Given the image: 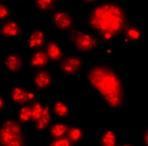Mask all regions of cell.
Wrapping results in <instances>:
<instances>
[{
	"label": "cell",
	"mask_w": 148,
	"mask_h": 146,
	"mask_svg": "<svg viewBox=\"0 0 148 146\" xmlns=\"http://www.w3.org/2000/svg\"><path fill=\"white\" fill-rule=\"evenodd\" d=\"M89 25L105 39H110L125 28V15L121 7L105 3L95 7L90 14Z\"/></svg>",
	"instance_id": "6da1fadb"
},
{
	"label": "cell",
	"mask_w": 148,
	"mask_h": 146,
	"mask_svg": "<svg viewBox=\"0 0 148 146\" xmlns=\"http://www.w3.org/2000/svg\"><path fill=\"white\" fill-rule=\"evenodd\" d=\"M88 78L109 105L117 107L121 105L123 87L121 81L113 71L103 67H94L89 72Z\"/></svg>",
	"instance_id": "7a4b0ae2"
},
{
	"label": "cell",
	"mask_w": 148,
	"mask_h": 146,
	"mask_svg": "<svg viewBox=\"0 0 148 146\" xmlns=\"http://www.w3.org/2000/svg\"><path fill=\"white\" fill-rule=\"evenodd\" d=\"M0 145L4 146H20L24 145L22 130L18 123L8 120L0 128Z\"/></svg>",
	"instance_id": "3957f363"
},
{
	"label": "cell",
	"mask_w": 148,
	"mask_h": 146,
	"mask_svg": "<svg viewBox=\"0 0 148 146\" xmlns=\"http://www.w3.org/2000/svg\"><path fill=\"white\" fill-rule=\"evenodd\" d=\"M71 39L75 42L77 48L82 51L91 50L96 47L97 44L95 38L77 31H73L71 33Z\"/></svg>",
	"instance_id": "277c9868"
},
{
	"label": "cell",
	"mask_w": 148,
	"mask_h": 146,
	"mask_svg": "<svg viewBox=\"0 0 148 146\" xmlns=\"http://www.w3.org/2000/svg\"><path fill=\"white\" fill-rule=\"evenodd\" d=\"M52 20L54 25L60 30H68L72 26V19L67 12H56L53 15Z\"/></svg>",
	"instance_id": "5b68a950"
},
{
	"label": "cell",
	"mask_w": 148,
	"mask_h": 146,
	"mask_svg": "<svg viewBox=\"0 0 148 146\" xmlns=\"http://www.w3.org/2000/svg\"><path fill=\"white\" fill-rule=\"evenodd\" d=\"M82 62L77 57H69L63 61L61 67L66 73L71 74L76 72L81 66Z\"/></svg>",
	"instance_id": "8992f818"
},
{
	"label": "cell",
	"mask_w": 148,
	"mask_h": 146,
	"mask_svg": "<svg viewBox=\"0 0 148 146\" xmlns=\"http://www.w3.org/2000/svg\"><path fill=\"white\" fill-rule=\"evenodd\" d=\"M12 99L15 103H24L34 97V94L19 88H14L11 94Z\"/></svg>",
	"instance_id": "52a82bcc"
},
{
	"label": "cell",
	"mask_w": 148,
	"mask_h": 146,
	"mask_svg": "<svg viewBox=\"0 0 148 146\" xmlns=\"http://www.w3.org/2000/svg\"><path fill=\"white\" fill-rule=\"evenodd\" d=\"M1 32L5 37H13L19 35L21 33V30L15 22H9L3 26Z\"/></svg>",
	"instance_id": "ba28073f"
},
{
	"label": "cell",
	"mask_w": 148,
	"mask_h": 146,
	"mask_svg": "<svg viewBox=\"0 0 148 146\" xmlns=\"http://www.w3.org/2000/svg\"><path fill=\"white\" fill-rule=\"evenodd\" d=\"M36 85L39 88H45L49 86L51 82V77L49 73L46 71L38 72L35 77Z\"/></svg>",
	"instance_id": "9c48e42d"
},
{
	"label": "cell",
	"mask_w": 148,
	"mask_h": 146,
	"mask_svg": "<svg viewBox=\"0 0 148 146\" xmlns=\"http://www.w3.org/2000/svg\"><path fill=\"white\" fill-rule=\"evenodd\" d=\"M22 64L21 59L18 56L10 55L5 60V66L10 71L14 72L20 70Z\"/></svg>",
	"instance_id": "30bf717a"
},
{
	"label": "cell",
	"mask_w": 148,
	"mask_h": 146,
	"mask_svg": "<svg viewBox=\"0 0 148 146\" xmlns=\"http://www.w3.org/2000/svg\"><path fill=\"white\" fill-rule=\"evenodd\" d=\"M44 42V35L42 31L36 30L33 32L29 39V45L31 48H37L42 45Z\"/></svg>",
	"instance_id": "8fae6325"
},
{
	"label": "cell",
	"mask_w": 148,
	"mask_h": 146,
	"mask_svg": "<svg viewBox=\"0 0 148 146\" xmlns=\"http://www.w3.org/2000/svg\"><path fill=\"white\" fill-rule=\"evenodd\" d=\"M49 58L45 52L40 51L34 54L31 61V64L36 67H41L45 66Z\"/></svg>",
	"instance_id": "7c38bea8"
},
{
	"label": "cell",
	"mask_w": 148,
	"mask_h": 146,
	"mask_svg": "<svg viewBox=\"0 0 148 146\" xmlns=\"http://www.w3.org/2000/svg\"><path fill=\"white\" fill-rule=\"evenodd\" d=\"M50 114H49V110L47 106L44 109V111L42 114L37 121V128L39 130H42L47 128L50 122Z\"/></svg>",
	"instance_id": "4fadbf2b"
},
{
	"label": "cell",
	"mask_w": 148,
	"mask_h": 146,
	"mask_svg": "<svg viewBox=\"0 0 148 146\" xmlns=\"http://www.w3.org/2000/svg\"><path fill=\"white\" fill-rule=\"evenodd\" d=\"M49 57L53 60H58L62 57V53L57 44L54 42L49 43L47 47Z\"/></svg>",
	"instance_id": "5bb4252c"
},
{
	"label": "cell",
	"mask_w": 148,
	"mask_h": 146,
	"mask_svg": "<svg viewBox=\"0 0 148 146\" xmlns=\"http://www.w3.org/2000/svg\"><path fill=\"white\" fill-rule=\"evenodd\" d=\"M67 130V127L63 124H56L51 128V134L54 137L62 136Z\"/></svg>",
	"instance_id": "9a60e30c"
},
{
	"label": "cell",
	"mask_w": 148,
	"mask_h": 146,
	"mask_svg": "<svg viewBox=\"0 0 148 146\" xmlns=\"http://www.w3.org/2000/svg\"><path fill=\"white\" fill-rule=\"evenodd\" d=\"M116 138L114 134L111 131H108L105 134L102 138L101 143L103 146H113L116 144Z\"/></svg>",
	"instance_id": "2e32d148"
},
{
	"label": "cell",
	"mask_w": 148,
	"mask_h": 146,
	"mask_svg": "<svg viewBox=\"0 0 148 146\" xmlns=\"http://www.w3.org/2000/svg\"><path fill=\"white\" fill-rule=\"evenodd\" d=\"M125 33L126 37L131 40H136L139 39L140 33L137 28L133 26H125Z\"/></svg>",
	"instance_id": "e0dca14e"
},
{
	"label": "cell",
	"mask_w": 148,
	"mask_h": 146,
	"mask_svg": "<svg viewBox=\"0 0 148 146\" xmlns=\"http://www.w3.org/2000/svg\"><path fill=\"white\" fill-rule=\"evenodd\" d=\"M83 135V132L81 129L77 128H70L68 132V137L71 141L76 142L79 141Z\"/></svg>",
	"instance_id": "ac0fdd59"
},
{
	"label": "cell",
	"mask_w": 148,
	"mask_h": 146,
	"mask_svg": "<svg viewBox=\"0 0 148 146\" xmlns=\"http://www.w3.org/2000/svg\"><path fill=\"white\" fill-rule=\"evenodd\" d=\"M35 1L38 7L42 10L51 9L55 3V0H35Z\"/></svg>",
	"instance_id": "d6986e66"
},
{
	"label": "cell",
	"mask_w": 148,
	"mask_h": 146,
	"mask_svg": "<svg viewBox=\"0 0 148 146\" xmlns=\"http://www.w3.org/2000/svg\"><path fill=\"white\" fill-rule=\"evenodd\" d=\"M19 118L22 122H26L32 118V109L29 107H24L19 112Z\"/></svg>",
	"instance_id": "ffe728a7"
},
{
	"label": "cell",
	"mask_w": 148,
	"mask_h": 146,
	"mask_svg": "<svg viewBox=\"0 0 148 146\" xmlns=\"http://www.w3.org/2000/svg\"><path fill=\"white\" fill-rule=\"evenodd\" d=\"M54 111L59 116L64 117L68 114L67 107L62 102H57L54 106Z\"/></svg>",
	"instance_id": "44dd1931"
},
{
	"label": "cell",
	"mask_w": 148,
	"mask_h": 146,
	"mask_svg": "<svg viewBox=\"0 0 148 146\" xmlns=\"http://www.w3.org/2000/svg\"><path fill=\"white\" fill-rule=\"evenodd\" d=\"M44 108L39 103L35 104L32 109V119L34 121H38L42 114Z\"/></svg>",
	"instance_id": "7402d4cb"
},
{
	"label": "cell",
	"mask_w": 148,
	"mask_h": 146,
	"mask_svg": "<svg viewBox=\"0 0 148 146\" xmlns=\"http://www.w3.org/2000/svg\"><path fill=\"white\" fill-rule=\"evenodd\" d=\"M70 145V141L66 139L57 140L51 144V146H68Z\"/></svg>",
	"instance_id": "603a6c76"
},
{
	"label": "cell",
	"mask_w": 148,
	"mask_h": 146,
	"mask_svg": "<svg viewBox=\"0 0 148 146\" xmlns=\"http://www.w3.org/2000/svg\"><path fill=\"white\" fill-rule=\"evenodd\" d=\"M9 14L10 12L7 7L0 3V19L5 18Z\"/></svg>",
	"instance_id": "cb8c5ba5"
},
{
	"label": "cell",
	"mask_w": 148,
	"mask_h": 146,
	"mask_svg": "<svg viewBox=\"0 0 148 146\" xmlns=\"http://www.w3.org/2000/svg\"><path fill=\"white\" fill-rule=\"evenodd\" d=\"M4 106V102L2 99V97L0 96V109H2Z\"/></svg>",
	"instance_id": "d4e9b609"
},
{
	"label": "cell",
	"mask_w": 148,
	"mask_h": 146,
	"mask_svg": "<svg viewBox=\"0 0 148 146\" xmlns=\"http://www.w3.org/2000/svg\"><path fill=\"white\" fill-rule=\"evenodd\" d=\"M145 142L146 143V144L148 145V131L145 134Z\"/></svg>",
	"instance_id": "484cf974"
},
{
	"label": "cell",
	"mask_w": 148,
	"mask_h": 146,
	"mask_svg": "<svg viewBox=\"0 0 148 146\" xmlns=\"http://www.w3.org/2000/svg\"><path fill=\"white\" fill-rule=\"evenodd\" d=\"M84 2H92L93 1H95V0H84Z\"/></svg>",
	"instance_id": "4316f807"
}]
</instances>
